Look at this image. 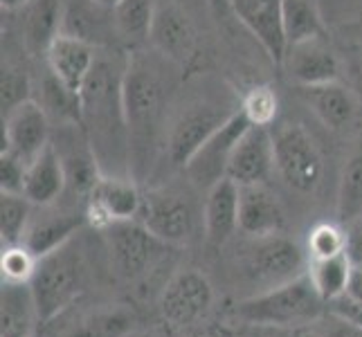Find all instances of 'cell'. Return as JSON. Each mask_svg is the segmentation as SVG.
I'll return each mask as SVG.
<instances>
[{
  "mask_svg": "<svg viewBox=\"0 0 362 337\" xmlns=\"http://www.w3.org/2000/svg\"><path fill=\"white\" fill-rule=\"evenodd\" d=\"M127 68V54L117 49H99L79 93L81 129L106 178H131V137L124 102Z\"/></svg>",
  "mask_w": 362,
  "mask_h": 337,
  "instance_id": "1",
  "label": "cell"
},
{
  "mask_svg": "<svg viewBox=\"0 0 362 337\" xmlns=\"http://www.w3.org/2000/svg\"><path fill=\"white\" fill-rule=\"evenodd\" d=\"M124 102L131 137V173L140 176L151 165L148 160L153 155L165 110V85L153 66L142 57H129Z\"/></svg>",
  "mask_w": 362,
  "mask_h": 337,
  "instance_id": "2",
  "label": "cell"
},
{
  "mask_svg": "<svg viewBox=\"0 0 362 337\" xmlns=\"http://www.w3.org/2000/svg\"><path fill=\"white\" fill-rule=\"evenodd\" d=\"M236 313L255 326L304 329L327 315V302L315 288L310 274L304 272L277 288L243 299Z\"/></svg>",
  "mask_w": 362,
  "mask_h": 337,
  "instance_id": "3",
  "label": "cell"
},
{
  "mask_svg": "<svg viewBox=\"0 0 362 337\" xmlns=\"http://www.w3.org/2000/svg\"><path fill=\"white\" fill-rule=\"evenodd\" d=\"M86 281H88V266L74 239L36 261L30 285L39 306L41 324H49L77 302L86 290Z\"/></svg>",
  "mask_w": 362,
  "mask_h": 337,
  "instance_id": "4",
  "label": "cell"
},
{
  "mask_svg": "<svg viewBox=\"0 0 362 337\" xmlns=\"http://www.w3.org/2000/svg\"><path fill=\"white\" fill-rule=\"evenodd\" d=\"M243 274L259 285V292L277 288L304 274V252L295 241L281 234L257 236L255 243L245 249Z\"/></svg>",
  "mask_w": 362,
  "mask_h": 337,
  "instance_id": "5",
  "label": "cell"
},
{
  "mask_svg": "<svg viewBox=\"0 0 362 337\" xmlns=\"http://www.w3.org/2000/svg\"><path fill=\"white\" fill-rule=\"evenodd\" d=\"M274 167L295 191L310 194L322 178V158L310 135L299 124H286L272 135Z\"/></svg>",
  "mask_w": 362,
  "mask_h": 337,
  "instance_id": "6",
  "label": "cell"
},
{
  "mask_svg": "<svg viewBox=\"0 0 362 337\" xmlns=\"http://www.w3.org/2000/svg\"><path fill=\"white\" fill-rule=\"evenodd\" d=\"M110 261L119 277L137 281L153 268L160 247L167 245L148 232L140 220H119L106 227Z\"/></svg>",
  "mask_w": 362,
  "mask_h": 337,
  "instance_id": "7",
  "label": "cell"
},
{
  "mask_svg": "<svg viewBox=\"0 0 362 337\" xmlns=\"http://www.w3.org/2000/svg\"><path fill=\"white\" fill-rule=\"evenodd\" d=\"M252 126V122L245 115V110H236L226 119V124L198 148L194 158L187 162V176L198 187H214L218 180L228 178V167L234 155V148L239 146L245 131Z\"/></svg>",
  "mask_w": 362,
  "mask_h": 337,
  "instance_id": "8",
  "label": "cell"
},
{
  "mask_svg": "<svg viewBox=\"0 0 362 337\" xmlns=\"http://www.w3.org/2000/svg\"><path fill=\"white\" fill-rule=\"evenodd\" d=\"M214 299L211 283L194 268L173 274L160 297V310L171 326H189L201 319Z\"/></svg>",
  "mask_w": 362,
  "mask_h": 337,
  "instance_id": "9",
  "label": "cell"
},
{
  "mask_svg": "<svg viewBox=\"0 0 362 337\" xmlns=\"http://www.w3.org/2000/svg\"><path fill=\"white\" fill-rule=\"evenodd\" d=\"M49 144H52V122L36 99L21 104L7 115L3 129V153H14L30 167Z\"/></svg>",
  "mask_w": 362,
  "mask_h": 337,
  "instance_id": "10",
  "label": "cell"
},
{
  "mask_svg": "<svg viewBox=\"0 0 362 337\" xmlns=\"http://www.w3.org/2000/svg\"><path fill=\"white\" fill-rule=\"evenodd\" d=\"M93 45L95 49H115L122 41L115 9L97 0H64L61 34Z\"/></svg>",
  "mask_w": 362,
  "mask_h": 337,
  "instance_id": "11",
  "label": "cell"
},
{
  "mask_svg": "<svg viewBox=\"0 0 362 337\" xmlns=\"http://www.w3.org/2000/svg\"><path fill=\"white\" fill-rule=\"evenodd\" d=\"M137 220L156 239H160L167 245L185 243L194 234V225H196V216L189 201L173 191H156L144 196Z\"/></svg>",
  "mask_w": 362,
  "mask_h": 337,
  "instance_id": "12",
  "label": "cell"
},
{
  "mask_svg": "<svg viewBox=\"0 0 362 337\" xmlns=\"http://www.w3.org/2000/svg\"><path fill=\"white\" fill-rule=\"evenodd\" d=\"M234 112L236 110L223 112L214 104H194L187 110H182V115L171 126L169 142H167V153H169L171 165L185 169L187 162L194 158L198 148H201Z\"/></svg>",
  "mask_w": 362,
  "mask_h": 337,
  "instance_id": "13",
  "label": "cell"
},
{
  "mask_svg": "<svg viewBox=\"0 0 362 337\" xmlns=\"http://www.w3.org/2000/svg\"><path fill=\"white\" fill-rule=\"evenodd\" d=\"M232 14L261 43L277 66H284L288 43L284 34V0H228Z\"/></svg>",
  "mask_w": 362,
  "mask_h": 337,
  "instance_id": "14",
  "label": "cell"
},
{
  "mask_svg": "<svg viewBox=\"0 0 362 337\" xmlns=\"http://www.w3.org/2000/svg\"><path fill=\"white\" fill-rule=\"evenodd\" d=\"M274 167V142L268 126L252 124L241 137L228 167V178L239 187L264 184Z\"/></svg>",
  "mask_w": 362,
  "mask_h": 337,
  "instance_id": "15",
  "label": "cell"
},
{
  "mask_svg": "<svg viewBox=\"0 0 362 337\" xmlns=\"http://www.w3.org/2000/svg\"><path fill=\"white\" fill-rule=\"evenodd\" d=\"M88 218V211H59L54 205L41 207V216H32L30 227L25 232L23 245L30 252L41 259L57 247L72 241L74 234L81 230V225Z\"/></svg>",
  "mask_w": 362,
  "mask_h": 337,
  "instance_id": "16",
  "label": "cell"
},
{
  "mask_svg": "<svg viewBox=\"0 0 362 337\" xmlns=\"http://www.w3.org/2000/svg\"><path fill=\"white\" fill-rule=\"evenodd\" d=\"M144 198L137 191V187L129 178H106L97 182L88 201V218H95L108 227L110 223L135 220L140 216Z\"/></svg>",
  "mask_w": 362,
  "mask_h": 337,
  "instance_id": "17",
  "label": "cell"
},
{
  "mask_svg": "<svg viewBox=\"0 0 362 337\" xmlns=\"http://www.w3.org/2000/svg\"><path fill=\"white\" fill-rule=\"evenodd\" d=\"M284 66L297 85L329 83L338 79L340 74L338 59H335L333 49L322 41V36L288 45L284 57Z\"/></svg>",
  "mask_w": 362,
  "mask_h": 337,
  "instance_id": "18",
  "label": "cell"
},
{
  "mask_svg": "<svg viewBox=\"0 0 362 337\" xmlns=\"http://www.w3.org/2000/svg\"><path fill=\"white\" fill-rule=\"evenodd\" d=\"M153 45L176 64H187L196 52V32L189 16L176 5H158L151 25Z\"/></svg>",
  "mask_w": 362,
  "mask_h": 337,
  "instance_id": "19",
  "label": "cell"
},
{
  "mask_svg": "<svg viewBox=\"0 0 362 337\" xmlns=\"http://www.w3.org/2000/svg\"><path fill=\"white\" fill-rule=\"evenodd\" d=\"M18 11V32L32 54H47L61 34L64 0H28Z\"/></svg>",
  "mask_w": 362,
  "mask_h": 337,
  "instance_id": "20",
  "label": "cell"
},
{
  "mask_svg": "<svg viewBox=\"0 0 362 337\" xmlns=\"http://www.w3.org/2000/svg\"><path fill=\"white\" fill-rule=\"evenodd\" d=\"M45 57H47L49 72H52L68 90L79 95L95 66L97 49L83 41L70 39V36H59V39L49 45Z\"/></svg>",
  "mask_w": 362,
  "mask_h": 337,
  "instance_id": "21",
  "label": "cell"
},
{
  "mask_svg": "<svg viewBox=\"0 0 362 337\" xmlns=\"http://www.w3.org/2000/svg\"><path fill=\"white\" fill-rule=\"evenodd\" d=\"M286 225L284 209L264 184L241 187L239 201V230L247 236H270L281 234Z\"/></svg>",
  "mask_w": 362,
  "mask_h": 337,
  "instance_id": "22",
  "label": "cell"
},
{
  "mask_svg": "<svg viewBox=\"0 0 362 337\" xmlns=\"http://www.w3.org/2000/svg\"><path fill=\"white\" fill-rule=\"evenodd\" d=\"M239 201L241 187L232 178H223L207 189L203 220L211 245H223L239 227Z\"/></svg>",
  "mask_w": 362,
  "mask_h": 337,
  "instance_id": "23",
  "label": "cell"
},
{
  "mask_svg": "<svg viewBox=\"0 0 362 337\" xmlns=\"http://www.w3.org/2000/svg\"><path fill=\"white\" fill-rule=\"evenodd\" d=\"M41 324L30 283L3 281L0 290V337H32Z\"/></svg>",
  "mask_w": 362,
  "mask_h": 337,
  "instance_id": "24",
  "label": "cell"
},
{
  "mask_svg": "<svg viewBox=\"0 0 362 337\" xmlns=\"http://www.w3.org/2000/svg\"><path fill=\"white\" fill-rule=\"evenodd\" d=\"M66 189H68V180H66L64 162H61V155L57 153L54 144H49L28 167L23 196L34 207H47V205H57Z\"/></svg>",
  "mask_w": 362,
  "mask_h": 337,
  "instance_id": "25",
  "label": "cell"
},
{
  "mask_svg": "<svg viewBox=\"0 0 362 337\" xmlns=\"http://www.w3.org/2000/svg\"><path fill=\"white\" fill-rule=\"evenodd\" d=\"M304 102L313 108L324 126L333 131H344L356 122L358 102L356 97L338 81L317 83V85H299Z\"/></svg>",
  "mask_w": 362,
  "mask_h": 337,
  "instance_id": "26",
  "label": "cell"
},
{
  "mask_svg": "<svg viewBox=\"0 0 362 337\" xmlns=\"http://www.w3.org/2000/svg\"><path fill=\"white\" fill-rule=\"evenodd\" d=\"M140 315L129 304H106L77 319L66 337H133Z\"/></svg>",
  "mask_w": 362,
  "mask_h": 337,
  "instance_id": "27",
  "label": "cell"
},
{
  "mask_svg": "<svg viewBox=\"0 0 362 337\" xmlns=\"http://www.w3.org/2000/svg\"><path fill=\"white\" fill-rule=\"evenodd\" d=\"M156 7V0H122L115 7V20L122 43L137 45L151 36Z\"/></svg>",
  "mask_w": 362,
  "mask_h": 337,
  "instance_id": "28",
  "label": "cell"
},
{
  "mask_svg": "<svg viewBox=\"0 0 362 337\" xmlns=\"http://www.w3.org/2000/svg\"><path fill=\"white\" fill-rule=\"evenodd\" d=\"M354 264L349 254H338L331 259H317L313 261L308 274L313 279L315 288L320 290V295L324 297V302H331V299L340 297L349 290V281H351L354 274Z\"/></svg>",
  "mask_w": 362,
  "mask_h": 337,
  "instance_id": "29",
  "label": "cell"
},
{
  "mask_svg": "<svg viewBox=\"0 0 362 337\" xmlns=\"http://www.w3.org/2000/svg\"><path fill=\"white\" fill-rule=\"evenodd\" d=\"M284 34L288 45L322 36L315 0H284Z\"/></svg>",
  "mask_w": 362,
  "mask_h": 337,
  "instance_id": "30",
  "label": "cell"
},
{
  "mask_svg": "<svg viewBox=\"0 0 362 337\" xmlns=\"http://www.w3.org/2000/svg\"><path fill=\"white\" fill-rule=\"evenodd\" d=\"M39 104L47 112L49 122L59 124H81V104L79 95H74L61 83L52 72L41 81V99Z\"/></svg>",
  "mask_w": 362,
  "mask_h": 337,
  "instance_id": "31",
  "label": "cell"
},
{
  "mask_svg": "<svg viewBox=\"0 0 362 337\" xmlns=\"http://www.w3.org/2000/svg\"><path fill=\"white\" fill-rule=\"evenodd\" d=\"M32 203L23 194H0V239L3 247L23 245L25 232L34 216Z\"/></svg>",
  "mask_w": 362,
  "mask_h": 337,
  "instance_id": "32",
  "label": "cell"
},
{
  "mask_svg": "<svg viewBox=\"0 0 362 337\" xmlns=\"http://www.w3.org/2000/svg\"><path fill=\"white\" fill-rule=\"evenodd\" d=\"M358 218H362V148L346 162L338 191V220L351 225Z\"/></svg>",
  "mask_w": 362,
  "mask_h": 337,
  "instance_id": "33",
  "label": "cell"
},
{
  "mask_svg": "<svg viewBox=\"0 0 362 337\" xmlns=\"http://www.w3.org/2000/svg\"><path fill=\"white\" fill-rule=\"evenodd\" d=\"M36 259L25 245H11L3 247L0 256V270H3V281H16V283H30L36 270Z\"/></svg>",
  "mask_w": 362,
  "mask_h": 337,
  "instance_id": "34",
  "label": "cell"
},
{
  "mask_svg": "<svg viewBox=\"0 0 362 337\" xmlns=\"http://www.w3.org/2000/svg\"><path fill=\"white\" fill-rule=\"evenodd\" d=\"M308 249L313 261L331 259L346 252V234L331 223H322L308 236Z\"/></svg>",
  "mask_w": 362,
  "mask_h": 337,
  "instance_id": "35",
  "label": "cell"
},
{
  "mask_svg": "<svg viewBox=\"0 0 362 337\" xmlns=\"http://www.w3.org/2000/svg\"><path fill=\"white\" fill-rule=\"evenodd\" d=\"M30 81L21 70L3 68V79H0V106H3V115L7 117L11 110L21 104L30 102Z\"/></svg>",
  "mask_w": 362,
  "mask_h": 337,
  "instance_id": "36",
  "label": "cell"
},
{
  "mask_svg": "<svg viewBox=\"0 0 362 337\" xmlns=\"http://www.w3.org/2000/svg\"><path fill=\"white\" fill-rule=\"evenodd\" d=\"M243 110L250 122L257 124V126H268L274 112H277V99L268 88H255L247 95Z\"/></svg>",
  "mask_w": 362,
  "mask_h": 337,
  "instance_id": "37",
  "label": "cell"
},
{
  "mask_svg": "<svg viewBox=\"0 0 362 337\" xmlns=\"http://www.w3.org/2000/svg\"><path fill=\"white\" fill-rule=\"evenodd\" d=\"M28 165L14 153L5 151L0 155V191L3 194H23Z\"/></svg>",
  "mask_w": 362,
  "mask_h": 337,
  "instance_id": "38",
  "label": "cell"
},
{
  "mask_svg": "<svg viewBox=\"0 0 362 337\" xmlns=\"http://www.w3.org/2000/svg\"><path fill=\"white\" fill-rule=\"evenodd\" d=\"M327 313L351 321V324H356V326L362 329V302H358V299L351 297L349 292L331 299V302L327 304Z\"/></svg>",
  "mask_w": 362,
  "mask_h": 337,
  "instance_id": "39",
  "label": "cell"
},
{
  "mask_svg": "<svg viewBox=\"0 0 362 337\" xmlns=\"http://www.w3.org/2000/svg\"><path fill=\"white\" fill-rule=\"evenodd\" d=\"M346 254L356 268H362V218L349 225L346 232Z\"/></svg>",
  "mask_w": 362,
  "mask_h": 337,
  "instance_id": "40",
  "label": "cell"
},
{
  "mask_svg": "<svg viewBox=\"0 0 362 337\" xmlns=\"http://www.w3.org/2000/svg\"><path fill=\"white\" fill-rule=\"evenodd\" d=\"M327 315H329V324H327V329H324V333L329 337H362V329L356 326V324L340 319L331 313H327Z\"/></svg>",
  "mask_w": 362,
  "mask_h": 337,
  "instance_id": "41",
  "label": "cell"
},
{
  "mask_svg": "<svg viewBox=\"0 0 362 337\" xmlns=\"http://www.w3.org/2000/svg\"><path fill=\"white\" fill-rule=\"evenodd\" d=\"M351 297H356L358 302H362V268H354V274H351V281H349V290H346Z\"/></svg>",
  "mask_w": 362,
  "mask_h": 337,
  "instance_id": "42",
  "label": "cell"
},
{
  "mask_svg": "<svg viewBox=\"0 0 362 337\" xmlns=\"http://www.w3.org/2000/svg\"><path fill=\"white\" fill-rule=\"evenodd\" d=\"M207 3L211 5V9H214L216 14H223L226 9H230V3H228V0H207Z\"/></svg>",
  "mask_w": 362,
  "mask_h": 337,
  "instance_id": "43",
  "label": "cell"
},
{
  "mask_svg": "<svg viewBox=\"0 0 362 337\" xmlns=\"http://www.w3.org/2000/svg\"><path fill=\"white\" fill-rule=\"evenodd\" d=\"M297 337H329L324 331H313V329H308V326H304L302 331L297 333Z\"/></svg>",
  "mask_w": 362,
  "mask_h": 337,
  "instance_id": "44",
  "label": "cell"
},
{
  "mask_svg": "<svg viewBox=\"0 0 362 337\" xmlns=\"http://www.w3.org/2000/svg\"><path fill=\"white\" fill-rule=\"evenodd\" d=\"M28 0H3V7L5 9H18V7H23Z\"/></svg>",
  "mask_w": 362,
  "mask_h": 337,
  "instance_id": "45",
  "label": "cell"
},
{
  "mask_svg": "<svg viewBox=\"0 0 362 337\" xmlns=\"http://www.w3.org/2000/svg\"><path fill=\"white\" fill-rule=\"evenodd\" d=\"M97 3H102V5H106V7H110V9H115L122 0H97Z\"/></svg>",
  "mask_w": 362,
  "mask_h": 337,
  "instance_id": "46",
  "label": "cell"
}]
</instances>
